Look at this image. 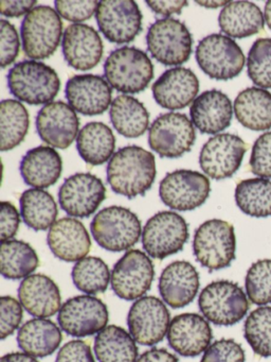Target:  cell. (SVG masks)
I'll return each mask as SVG.
<instances>
[{
  "label": "cell",
  "instance_id": "24",
  "mask_svg": "<svg viewBox=\"0 0 271 362\" xmlns=\"http://www.w3.org/2000/svg\"><path fill=\"white\" fill-rule=\"evenodd\" d=\"M199 90L198 78L186 67L165 71L152 84L155 101L163 109L181 110L194 103Z\"/></svg>",
  "mask_w": 271,
  "mask_h": 362
},
{
  "label": "cell",
  "instance_id": "3",
  "mask_svg": "<svg viewBox=\"0 0 271 362\" xmlns=\"http://www.w3.org/2000/svg\"><path fill=\"white\" fill-rule=\"evenodd\" d=\"M6 78L11 94L31 105L51 103L61 88L56 71L38 61L17 63L8 71Z\"/></svg>",
  "mask_w": 271,
  "mask_h": 362
},
{
  "label": "cell",
  "instance_id": "32",
  "mask_svg": "<svg viewBox=\"0 0 271 362\" xmlns=\"http://www.w3.org/2000/svg\"><path fill=\"white\" fill-rule=\"evenodd\" d=\"M116 148V137L112 129L103 122L85 124L76 139V150L84 162L100 166L110 160Z\"/></svg>",
  "mask_w": 271,
  "mask_h": 362
},
{
  "label": "cell",
  "instance_id": "8",
  "mask_svg": "<svg viewBox=\"0 0 271 362\" xmlns=\"http://www.w3.org/2000/svg\"><path fill=\"white\" fill-rule=\"evenodd\" d=\"M201 71L218 81L237 77L245 66V56L236 42L227 35L214 33L199 42L195 52Z\"/></svg>",
  "mask_w": 271,
  "mask_h": 362
},
{
  "label": "cell",
  "instance_id": "1",
  "mask_svg": "<svg viewBox=\"0 0 271 362\" xmlns=\"http://www.w3.org/2000/svg\"><path fill=\"white\" fill-rule=\"evenodd\" d=\"M107 182L112 192L127 199L144 196L156 179L152 153L138 146L121 148L108 162Z\"/></svg>",
  "mask_w": 271,
  "mask_h": 362
},
{
  "label": "cell",
  "instance_id": "11",
  "mask_svg": "<svg viewBox=\"0 0 271 362\" xmlns=\"http://www.w3.org/2000/svg\"><path fill=\"white\" fill-rule=\"evenodd\" d=\"M211 192L209 179L198 171L180 169L167 173L159 185L163 204L174 211H188L205 204Z\"/></svg>",
  "mask_w": 271,
  "mask_h": 362
},
{
  "label": "cell",
  "instance_id": "29",
  "mask_svg": "<svg viewBox=\"0 0 271 362\" xmlns=\"http://www.w3.org/2000/svg\"><path fill=\"white\" fill-rule=\"evenodd\" d=\"M218 24L227 37L245 39L264 30L265 18L255 4L230 1L220 11Z\"/></svg>",
  "mask_w": 271,
  "mask_h": 362
},
{
  "label": "cell",
  "instance_id": "41",
  "mask_svg": "<svg viewBox=\"0 0 271 362\" xmlns=\"http://www.w3.org/2000/svg\"><path fill=\"white\" fill-rule=\"evenodd\" d=\"M246 293L255 305L271 303V259H260L248 269L245 279Z\"/></svg>",
  "mask_w": 271,
  "mask_h": 362
},
{
  "label": "cell",
  "instance_id": "7",
  "mask_svg": "<svg viewBox=\"0 0 271 362\" xmlns=\"http://www.w3.org/2000/svg\"><path fill=\"white\" fill-rule=\"evenodd\" d=\"M21 41L25 57L33 61L50 58L61 43L63 22L56 10L37 6L21 23Z\"/></svg>",
  "mask_w": 271,
  "mask_h": 362
},
{
  "label": "cell",
  "instance_id": "51",
  "mask_svg": "<svg viewBox=\"0 0 271 362\" xmlns=\"http://www.w3.org/2000/svg\"><path fill=\"white\" fill-rule=\"evenodd\" d=\"M146 5L158 16H164L169 18V16L173 14L181 13L182 9L188 6V1L186 0H175V1H155V0H147Z\"/></svg>",
  "mask_w": 271,
  "mask_h": 362
},
{
  "label": "cell",
  "instance_id": "31",
  "mask_svg": "<svg viewBox=\"0 0 271 362\" xmlns=\"http://www.w3.org/2000/svg\"><path fill=\"white\" fill-rule=\"evenodd\" d=\"M237 122L252 131H267L271 128V93L264 88H248L241 90L234 105Z\"/></svg>",
  "mask_w": 271,
  "mask_h": 362
},
{
  "label": "cell",
  "instance_id": "18",
  "mask_svg": "<svg viewBox=\"0 0 271 362\" xmlns=\"http://www.w3.org/2000/svg\"><path fill=\"white\" fill-rule=\"evenodd\" d=\"M105 198L103 182L88 173H76L67 177L59 190V206L71 217H90Z\"/></svg>",
  "mask_w": 271,
  "mask_h": 362
},
{
  "label": "cell",
  "instance_id": "28",
  "mask_svg": "<svg viewBox=\"0 0 271 362\" xmlns=\"http://www.w3.org/2000/svg\"><path fill=\"white\" fill-rule=\"evenodd\" d=\"M19 171L27 185L44 189L59 181L63 171V160L52 147L38 146L23 156Z\"/></svg>",
  "mask_w": 271,
  "mask_h": 362
},
{
  "label": "cell",
  "instance_id": "47",
  "mask_svg": "<svg viewBox=\"0 0 271 362\" xmlns=\"http://www.w3.org/2000/svg\"><path fill=\"white\" fill-rule=\"evenodd\" d=\"M55 9L59 16L69 22L80 24V22L88 21L97 12L99 1H63L56 0L54 3Z\"/></svg>",
  "mask_w": 271,
  "mask_h": 362
},
{
  "label": "cell",
  "instance_id": "25",
  "mask_svg": "<svg viewBox=\"0 0 271 362\" xmlns=\"http://www.w3.org/2000/svg\"><path fill=\"white\" fill-rule=\"evenodd\" d=\"M47 243L53 255L66 262H78L87 257L91 239L80 220L61 218L57 220L47 235Z\"/></svg>",
  "mask_w": 271,
  "mask_h": 362
},
{
  "label": "cell",
  "instance_id": "40",
  "mask_svg": "<svg viewBox=\"0 0 271 362\" xmlns=\"http://www.w3.org/2000/svg\"><path fill=\"white\" fill-rule=\"evenodd\" d=\"M243 336L254 354L271 357L270 306H260L250 313L243 325Z\"/></svg>",
  "mask_w": 271,
  "mask_h": 362
},
{
  "label": "cell",
  "instance_id": "19",
  "mask_svg": "<svg viewBox=\"0 0 271 362\" xmlns=\"http://www.w3.org/2000/svg\"><path fill=\"white\" fill-rule=\"evenodd\" d=\"M35 124L42 141L61 150L70 147L80 133V119L76 111L63 101H54L42 107L36 116Z\"/></svg>",
  "mask_w": 271,
  "mask_h": 362
},
{
  "label": "cell",
  "instance_id": "13",
  "mask_svg": "<svg viewBox=\"0 0 271 362\" xmlns=\"http://www.w3.org/2000/svg\"><path fill=\"white\" fill-rule=\"evenodd\" d=\"M196 141L194 124L181 113L159 116L148 130V145L163 158H178L190 152Z\"/></svg>",
  "mask_w": 271,
  "mask_h": 362
},
{
  "label": "cell",
  "instance_id": "2",
  "mask_svg": "<svg viewBox=\"0 0 271 362\" xmlns=\"http://www.w3.org/2000/svg\"><path fill=\"white\" fill-rule=\"evenodd\" d=\"M104 77L118 92L138 94L146 90L154 78V65L143 50L124 46L110 52L106 59Z\"/></svg>",
  "mask_w": 271,
  "mask_h": 362
},
{
  "label": "cell",
  "instance_id": "21",
  "mask_svg": "<svg viewBox=\"0 0 271 362\" xmlns=\"http://www.w3.org/2000/svg\"><path fill=\"white\" fill-rule=\"evenodd\" d=\"M66 98L70 107L85 116L105 113L112 103V90L101 76L76 75L66 84Z\"/></svg>",
  "mask_w": 271,
  "mask_h": 362
},
{
  "label": "cell",
  "instance_id": "45",
  "mask_svg": "<svg viewBox=\"0 0 271 362\" xmlns=\"http://www.w3.org/2000/svg\"><path fill=\"white\" fill-rule=\"evenodd\" d=\"M23 305L10 296L0 298V338L1 340L14 334L23 321Z\"/></svg>",
  "mask_w": 271,
  "mask_h": 362
},
{
  "label": "cell",
  "instance_id": "35",
  "mask_svg": "<svg viewBox=\"0 0 271 362\" xmlns=\"http://www.w3.org/2000/svg\"><path fill=\"white\" fill-rule=\"evenodd\" d=\"M20 215L31 230L40 232L55 223L59 209L52 194L44 189L31 188L23 192L19 199Z\"/></svg>",
  "mask_w": 271,
  "mask_h": 362
},
{
  "label": "cell",
  "instance_id": "30",
  "mask_svg": "<svg viewBox=\"0 0 271 362\" xmlns=\"http://www.w3.org/2000/svg\"><path fill=\"white\" fill-rule=\"evenodd\" d=\"M63 340L59 326L48 319L29 320L17 334V344L23 353L35 358L52 355Z\"/></svg>",
  "mask_w": 271,
  "mask_h": 362
},
{
  "label": "cell",
  "instance_id": "22",
  "mask_svg": "<svg viewBox=\"0 0 271 362\" xmlns=\"http://www.w3.org/2000/svg\"><path fill=\"white\" fill-rule=\"evenodd\" d=\"M61 50L70 67L85 71L99 64L103 57L104 46L95 28L86 24H72L64 31Z\"/></svg>",
  "mask_w": 271,
  "mask_h": 362
},
{
  "label": "cell",
  "instance_id": "9",
  "mask_svg": "<svg viewBox=\"0 0 271 362\" xmlns=\"http://www.w3.org/2000/svg\"><path fill=\"white\" fill-rule=\"evenodd\" d=\"M146 45L155 60L165 66H178L190 59L192 35L180 21L162 18L150 25L146 33Z\"/></svg>",
  "mask_w": 271,
  "mask_h": 362
},
{
  "label": "cell",
  "instance_id": "46",
  "mask_svg": "<svg viewBox=\"0 0 271 362\" xmlns=\"http://www.w3.org/2000/svg\"><path fill=\"white\" fill-rule=\"evenodd\" d=\"M0 64L2 69L10 66L19 54L20 41L14 25L0 21Z\"/></svg>",
  "mask_w": 271,
  "mask_h": 362
},
{
  "label": "cell",
  "instance_id": "44",
  "mask_svg": "<svg viewBox=\"0 0 271 362\" xmlns=\"http://www.w3.org/2000/svg\"><path fill=\"white\" fill-rule=\"evenodd\" d=\"M250 170L263 179L271 177V131L260 135L253 147L249 160Z\"/></svg>",
  "mask_w": 271,
  "mask_h": 362
},
{
  "label": "cell",
  "instance_id": "17",
  "mask_svg": "<svg viewBox=\"0 0 271 362\" xmlns=\"http://www.w3.org/2000/svg\"><path fill=\"white\" fill-rule=\"evenodd\" d=\"M248 146L241 137L222 133L207 139L199 154L201 170L211 177L219 180L232 177L243 163Z\"/></svg>",
  "mask_w": 271,
  "mask_h": 362
},
{
  "label": "cell",
  "instance_id": "6",
  "mask_svg": "<svg viewBox=\"0 0 271 362\" xmlns=\"http://www.w3.org/2000/svg\"><path fill=\"white\" fill-rule=\"evenodd\" d=\"M236 252L234 226L224 220L211 219L195 230L193 253L209 271L222 270L232 264Z\"/></svg>",
  "mask_w": 271,
  "mask_h": 362
},
{
  "label": "cell",
  "instance_id": "10",
  "mask_svg": "<svg viewBox=\"0 0 271 362\" xmlns=\"http://www.w3.org/2000/svg\"><path fill=\"white\" fill-rule=\"evenodd\" d=\"M188 237V224L182 216L175 211H159L144 226L142 245L150 257L164 259L181 251Z\"/></svg>",
  "mask_w": 271,
  "mask_h": 362
},
{
  "label": "cell",
  "instance_id": "33",
  "mask_svg": "<svg viewBox=\"0 0 271 362\" xmlns=\"http://www.w3.org/2000/svg\"><path fill=\"white\" fill-rule=\"evenodd\" d=\"M109 117L116 132L127 139L142 136L150 124V113L143 103L128 95H120L114 99Z\"/></svg>",
  "mask_w": 271,
  "mask_h": 362
},
{
  "label": "cell",
  "instance_id": "42",
  "mask_svg": "<svg viewBox=\"0 0 271 362\" xmlns=\"http://www.w3.org/2000/svg\"><path fill=\"white\" fill-rule=\"evenodd\" d=\"M248 76L260 88H271V39H258L250 48Z\"/></svg>",
  "mask_w": 271,
  "mask_h": 362
},
{
  "label": "cell",
  "instance_id": "12",
  "mask_svg": "<svg viewBox=\"0 0 271 362\" xmlns=\"http://www.w3.org/2000/svg\"><path fill=\"white\" fill-rule=\"evenodd\" d=\"M154 279V264L147 254L129 250L114 264L110 285L118 298L137 300L150 289Z\"/></svg>",
  "mask_w": 271,
  "mask_h": 362
},
{
  "label": "cell",
  "instance_id": "37",
  "mask_svg": "<svg viewBox=\"0 0 271 362\" xmlns=\"http://www.w3.org/2000/svg\"><path fill=\"white\" fill-rule=\"evenodd\" d=\"M30 127V117L23 103L6 99L0 103V149L10 151L23 143Z\"/></svg>",
  "mask_w": 271,
  "mask_h": 362
},
{
  "label": "cell",
  "instance_id": "20",
  "mask_svg": "<svg viewBox=\"0 0 271 362\" xmlns=\"http://www.w3.org/2000/svg\"><path fill=\"white\" fill-rule=\"evenodd\" d=\"M169 347L182 357H197L207 351L213 339L209 321L198 313L176 315L167 330Z\"/></svg>",
  "mask_w": 271,
  "mask_h": 362
},
{
  "label": "cell",
  "instance_id": "49",
  "mask_svg": "<svg viewBox=\"0 0 271 362\" xmlns=\"http://www.w3.org/2000/svg\"><path fill=\"white\" fill-rule=\"evenodd\" d=\"M20 215L13 203L2 201L0 214V238L1 243L12 240L18 232Z\"/></svg>",
  "mask_w": 271,
  "mask_h": 362
},
{
  "label": "cell",
  "instance_id": "43",
  "mask_svg": "<svg viewBox=\"0 0 271 362\" xmlns=\"http://www.w3.org/2000/svg\"><path fill=\"white\" fill-rule=\"evenodd\" d=\"M245 351L233 339H220L203 353L200 362H245Z\"/></svg>",
  "mask_w": 271,
  "mask_h": 362
},
{
  "label": "cell",
  "instance_id": "50",
  "mask_svg": "<svg viewBox=\"0 0 271 362\" xmlns=\"http://www.w3.org/2000/svg\"><path fill=\"white\" fill-rule=\"evenodd\" d=\"M36 5L35 0L30 1H0V11L4 16L6 18H20L23 16H27L29 12L34 9Z\"/></svg>",
  "mask_w": 271,
  "mask_h": 362
},
{
  "label": "cell",
  "instance_id": "4",
  "mask_svg": "<svg viewBox=\"0 0 271 362\" xmlns=\"http://www.w3.org/2000/svg\"><path fill=\"white\" fill-rule=\"evenodd\" d=\"M95 243L109 252H123L133 247L142 236L141 221L131 209L109 206L100 211L90 224Z\"/></svg>",
  "mask_w": 271,
  "mask_h": 362
},
{
  "label": "cell",
  "instance_id": "34",
  "mask_svg": "<svg viewBox=\"0 0 271 362\" xmlns=\"http://www.w3.org/2000/svg\"><path fill=\"white\" fill-rule=\"evenodd\" d=\"M95 354L99 362H137L138 346L127 330L109 325L95 336Z\"/></svg>",
  "mask_w": 271,
  "mask_h": 362
},
{
  "label": "cell",
  "instance_id": "53",
  "mask_svg": "<svg viewBox=\"0 0 271 362\" xmlns=\"http://www.w3.org/2000/svg\"><path fill=\"white\" fill-rule=\"evenodd\" d=\"M0 362H40L33 356L28 355L25 353H19V351H14V353H8L6 355L2 356L1 361Z\"/></svg>",
  "mask_w": 271,
  "mask_h": 362
},
{
  "label": "cell",
  "instance_id": "16",
  "mask_svg": "<svg viewBox=\"0 0 271 362\" xmlns=\"http://www.w3.org/2000/svg\"><path fill=\"white\" fill-rule=\"evenodd\" d=\"M171 323L167 305L156 296L135 300L127 315L129 334L136 342L145 346L158 344L164 339Z\"/></svg>",
  "mask_w": 271,
  "mask_h": 362
},
{
  "label": "cell",
  "instance_id": "48",
  "mask_svg": "<svg viewBox=\"0 0 271 362\" xmlns=\"http://www.w3.org/2000/svg\"><path fill=\"white\" fill-rule=\"evenodd\" d=\"M55 362H95V360L88 343L71 340L61 347Z\"/></svg>",
  "mask_w": 271,
  "mask_h": 362
},
{
  "label": "cell",
  "instance_id": "23",
  "mask_svg": "<svg viewBox=\"0 0 271 362\" xmlns=\"http://www.w3.org/2000/svg\"><path fill=\"white\" fill-rule=\"evenodd\" d=\"M199 273L191 262L177 260L165 267L159 277V293L174 309L190 305L198 293Z\"/></svg>",
  "mask_w": 271,
  "mask_h": 362
},
{
  "label": "cell",
  "instance_id": "15",
  "mask_svg": "<svg viewBox=\"0 0 271 362\" xmlns=\"http://www.w3.org/2000/svg\"><path fill=\"white\" fill-rule=\"evenodd\" d=\"M141 11L133 0L99 1L95 20L106 40L114 44L133 42L142 31Z\"/></svg>",
  "mask_w": 271,
  "mask_h": 362
},
{
  "label": "cell",
  "instance_id": "26",
  "mask_svg": "<svg viewBox=\"0 0 271 362\" xmlns=\"http://www.w3.org/2000/svg\"><path fill=\"white\" fill-rule=\"evenodd\" d=\"M18 298L28 313L36 317H53L61 308V290L50 277L32 274L23 279Z\"/></svg>",
  "mask_w": 271,
  "mask_h": 362
},
{
  "label": "cell",
  "instance_id": "38",
  "mask_svg": "<svg viewBox=\"0 0 271 362\" xmlns=\"http://www.w3.org/2000/svg\"><path fill=\"white\" fill-rule=\"evenodd\" d=\"M235 202L239 209L250 217H270V180L255 177L239 182L235 188Z\"/></svg>",
  "mask_w": 271,
  "mask_h": 362
},
{
  "label": "cell",
  "instance_id": "36",
  "mask_svg": "<svg viewBox=\"0 0 271 362\" xmlns=\"http://www.w3.org/2000/svg\"><path fill=\"white\" fill-rule=\"evenodd\" d=\"M40 264L35 250L23 240L4 241L0 249V270L6 279L17 281L32 275Z\"/></svg>",
  "mask_w": 271,
  "mask_h": 362
},
{
  "label": "cell",
  "instance_id": "55",
  "mask_svg": "<svg viewBox=\"0 0 271 362\" xmlns=\"http://www.w3.org/2000/svg\"><path fill=\"white\" fill-rule=\"evenodd\" d=\"M196 4L205 8H218L226 6L228 1H216V3L215 1H212V3L211 1H196Z\"/></svg>",
  "mask_w": 271,
  "mask_h": 362
},
{
  "label": "cell",
  "instance_id": "14",
  "mask_svg": "<svg viewBox=\"0 0 271 362\" xmlns=\"http://www.w3.org/2000/svg\"><path fill=\"white\" fill-rule=\"evenodd\" d=\"M109 319L107 306L93 296H76L61 305L57 315L59 327L71 337L84 338L99 334Z\"/></svg>",
  "mask_w": 271,
  "mask_h": 362
},
{
  "label": "cell",
  "instance_id": "27",
  "mask_svg": "<svg viewBox=\"0 0 271 362\" xmlns=\"http://www.w3.org/2000/svg\"><path fill=\"white\" fill-rule=\"evenodd\" d=\"M192 124L203 134H216L230 126L233 107L229 97L217 90L199 95L190 107Z\"/></svg>",
  "mask_w": 271,
  "mask_h": 362
},
{
  "label": "cell",
  "instance_id": "39",
  "mask_svg": "<svg viewBox=\"0 0 271 362\" xmlns=\"http://www.w3.org/2000/svg\"><path fill=\"white\" fill-rule=\"evenodd\" d=\"M71 277L74 286L80 291L88 296H95L107 290L112 273L103 259L88 256L74 264Z\"/></svg>",
  "mask_w": 271,
  "mask_h": 362
},
{
  "label": "cell",
  "instance_id": "5",
  "mask_svg": "<svg viewBox=\"0 0 271 362\" xmlns=\"http://www.w3.org/2000/svg\"><path fill=\"white\" fill-rule=\"evenodd\" d=\"M198 307L203 317L218 326H232L243 319L249 310V298L234 281H215L199 294Z\"/></svg>",
  "mask_w": 271,
  "mask_h": 362
},
{
  "label": "cell",
  "instance_id": "52",
  "mask_svg": "<svg viewBox=\"0 0 271 362\" xmlns=\"http://www.w3.org/2000/svg\"><path fill=\"white\" fill-rule=\"evenodd\" d=\"M137 362H179V359L174 354L169 353L167 349L152 347L144 351L138 358Z\"/></svg>",
  "mask_w": 271,
  "mask_h": 362
},
{
  "label": "cell",
  "instance_id": "54",
  "mask_svg": "<svg viewBox=\"0 0 271 362\" xmlns=\"http://www.w3.org/2000/svg\"><path fill=\"white\" fill-rule=\"evenodd\" d=\"M264 18L265 23H266L267 26L271 30V0L267 1L266 6H265Z\"/></svg>",
  "mask_w": 271,
  "mask_h": 362
}]
</instances>
